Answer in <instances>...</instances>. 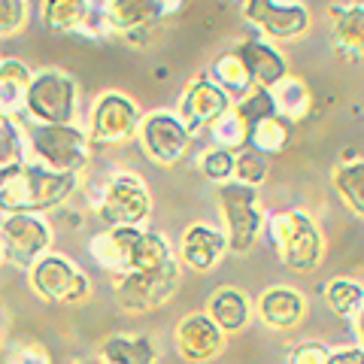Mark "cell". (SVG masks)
Masks as SVG:
<instances>
[{
  "label": "cell",
  "mask_w": 364,
  "mask_h": 364,
  "mask_svg": "<svg viewBox=\"0 0 364 364\" xmlns=\"http://www.w3.org/2000/svg\"><path fill=\"white\" fill-rule=\"evenodd\" d=\"M76 191V176L58 173L43 164H21L9 176L0 179V213H33L40 215L46 210H55L70 200Z\"/></svg>",
  "instance_id": "obj_1"
},
{
  "label": "cell",
  "mask_w": 364,
  "mask_h": 364,
  "mask_svg": "<svg viewBox=\"0 0 364 364\" xmlns=\"http://www.w3.org/2000/svg\"><path fill=\"white\" fill-rule=\"evenodd\" d=\"M267 234L277 258L294 273H313L325 261V237L316 219L304 210H279L267 215Z\"/></svg>",
  "instance_id": "obj_2"
},
{
  "label": "cell",
  "mask_w": 364,
  "mask_h": 364,
  "mask_svg": "<svg viewBox=\"0 0 364 364\" xmlns=\"http://www.w3.org/2000/svg\"><path fill=\"white\" fill-rule=\"evenodd\" d=\"M28 149L37 164L76 176L91 161V136L76 124H31Z\"/></svg>",
  "instance_id": "obj_3"
},
{
  "label": "cell",
  "mask_w": 364,
  "mask_h": 364,
  "mask_svg": "<svg viewBox=\"0 0 364 364\" xmlns=\"http://www.w3.org/2000/svg\"><path fill=\"white\" fill-rule=\"evenodd\" d=\"M215 195H219V213L225 222L228 249H231L234 255L252 252L261 231H264V213H261L258 188L231 179V182H225V186H219Z\"/></svg>",
  "instance_id": "obj_4"
},
{
  "label": "cell",
  "mask_w": 364,
  "mask_h": 364,
  "mask_svg": "<svg viewBox=\"0 0 364 364\" xmlns=\"http://www.w3.org/2000/svg\"><path fill=\"white\" fill-rule=\"evenodd\" d=\"M76 107L79 85L70 73L58 67L33 73L25 97V112L33 124H76Z\"/></svg>",
  "instance_id": "obj_5"
},
{
  "label": "cell",
  "mask_w": 364,
  "mask_h": 364,
  "mask_svg": "<svg viewBox=\"0 0 364 364\" xmlns=\"http://www.w3.org/2000/svg\"><path fill=\"white\" fill-rule=\"evenodd\" d=\"M143 109L134 97L122 95V91H104L88 112V136L91 143L119 146L128 143L140 131Z\"/></svg>",
  "instance_id": "obj_6"
},
{
  "label": "cell",
  "mask_w": 364,
  "mask_h": 364,
  "mask_svg": "<svg viewBox=\"0 0 364 364\" xmlns=\"http://www.w3.org/2000/svg\"><path fill=\"white\" fill-rule=\"evenodd\" d=\"M152 213L149 188L136 173H116L109 176L104 198L97 203V215L107 228H143Z\"/></svg>",
  "instance_id": "obj_7"
},
{
  "label": "cell",
  "mask_w": 364,
  "mask_h": 364,
  "mask_svg": "<svg viewBox=\"0 0 364 364\" xmlns=\"http://www.w3.org/2000/svg\"><path fill=\"white\" fill-rule=\"evenodd\" d=\"M31 286L49 304H64V306H76L88 298L91 282L82 270L67 255L49 252L43 255L37 264L31 267Z\"/></svg>",
  "instance_id": "obj_8"
},
{
  "label": "cell",
  "mask_w": 364,
  "mask_h": 364,
  "mask_svg": "<svg viewBox=\"0 0 364 364\" xmlns=\"http://www.w3.org/2000/svg\"><path fill=\"white\" fill-rule=\"evenodd\" d=\"M179 286V264L158 267V270H131L122 273L116 282V298L122 304V310L128 313H146L155 306H164Z\"/></svg>",
  "instance_id": "obj_9"
},
{
  "label": "cell",
  "mask_w": 364,
  "mask_h": 364,
  "mask_svg": "<svg viewBox=\"0 0 364 364\" xmlns=\"http://www.w3.org/2000/svg\"><path fill=\"white\" fill-rule=\"evenodd\" d=\"M136 140H140V149L146 152L149 161L170 167L188 152L191 131L176 112L155 109V112H146L143 116L140 131H136Z\"/></svg>",
  "instance_id": "obj_10"
},
{
  "label": "cell",
  "mask_w": 364,
  "mask_h": 364,
  "mask_svg": "<svg viewBox=\"0 0 364 364\" xmlns=\"http://www.w3.org/2000/svg\"><path fill=\"white\" fill-rule=\"evenodd\" d=\"M0 243H4V255L9 261L31 270L43 255H49L52 228L33 213H13L0 225Z\"/></svg>",
  "instance_id": "obj_11"
},
{
  "label": "cell",
  "mask_w": 364,
  "mask_h": 364,
  "mask_svg": "<svg viewBox=\"0 0 364 364\" xmlns=\"http://www.w3.org/2000/svg\"><path fill=\"white\" fill-rule=\"evenodd\" d=\"M243 18L270 40H294L310 31V9L298 0H243Z\"/></svg>",
  "instance_id": "obj_12"
},
{
  "label": "cell",
  "mask_w": 364,
  "mask_h": 364,
  "mask_svg": "<svg viewBox=\"0 0 364 364\" xmlns=\"http://www.w3.org/2000/svg\"><path fill=\"white\" fill-rule=\"evenodd\" d=\"M231 107H234V100L213 82L210 73H200V76H195L186 85V91H182L179 107H176V116L188 124L191 134H195L200 128L210 131V124L215 119H222Z\"/></svg>",
  "instance_id": "obj_13"
},
{
  "label": "cell",
  "mask_w": 364,
  "mask_h": 364,
  "mask_svg": "<svg viewBox=\"0 0 364 364\" xmlns=\"http://www.w3.org/2000/svg\"><path fill=\"white\" fill-rule=\"evenodd\" d=\"M100 18H104V28L134 43L140 33L152 31L167 16L161 0H104Z\"/></svg>",
  "instance_id": "obj_14"
},
{
  "label": "cell",
  "mask_w": 364,
  "mask_h": 364,
  "mask_svg": "<svg viewBox=\"0 0 364 364\" xmlns=\"http://www.w3.org/2000/svg\"><path fill=\"white\" fill-rule=\"evenodd\" d=\"M176 352L191 364L213 361L225 349V331L210 318V313H188L176 325Z\"/></svg>",
  "instance_id": "obj_15"
},
{
  "label": "cell",
  "mask_w": 364,
  "mask_h": 364,
  "mask_svg": "<svg viewBox=\"0 0 364 364\" xmlns=\"http://www.w3.org/2000/svg\"><path fill=\"white\" fill-rule=\"evenodd\" d=\"M228 252V237L222 228L207 225V222H195L186 228L179 240V255L182 264H188L198 273H210Z\"/></svg>",
  "instance_id": "obj_16"
},
{
  "label": "cell",
  "mask_w": 364,
  "mask_h": 364,
  "mask_svg": "<svg viewBox=\"0 0 364 364\" xmlns=\"http://www.w3.org/2000/svg\"><path fill=\"white\" fill-rule=\"evenodd\" d=\"M331 21L334 55L346 64H364V4H334Z\"/></svg>",
  "instance_id": "obj_17"
},
{
  "label": "cell",
  "mask_w": 364,
  "mask_h": 364,
  "mask_svg": "<svg viewBox=\"0 0 364 364\" xmlns=\"http://www.w3.org/2000/svg\"><path fill=\"white\" fill-rule=\"evenodd\" d=\"M255 310L270 331H291L306 318V298L291 286H270L261 291Z\"/></svg>",
  "instance_id": "obj_18"
},
{
  "label": "cell",
  "mask_w": 364,
  "mask_h": 364,
  "mask_svg": "<svg viewBox=\"0 0 364 364\" xmlns=\"http://www.w3.org/2000/svg\"><path fill=\"white\" fill-rule=\"evenodd\" d=\"M143 228H107L88 240V252L97 261V267L112 273H128L134 264V249Z\"/></svg>",
  "instance_id": "obj_19"
},
{
  "label": "cell",
  "mask_w": 364,
  "mask_h": 364,
  "mask_svg": "<svg viewBox=\"0 0 364 364\" xmlns=\"http://www.w3.org/2000/svg\"><path fill=\"white\" fill-rule=\"evenodd\" d=\"M234 52L243 58L252 82L261 85V88H273L289 76L286 55H282L277 46H270L264 37H249V40H243L240 46H237Z\"/></svg>",
  "instance_id": "obj_20"
},
{
  "label": "cell",
  "mask_w": 364,
  "mask_h": 364,
  "mask_svg": "<svg viewBox=\"0 0 364 364\" xmlns=\"http://www.w3.org/2000/svg\"><path fill=\"white\" fill-rule=\"evenodd\" d=\"M207 313L225 334H237V331H243L249 325V318H252V301H249V294L240 289L222 286L213 291Z\"/></svg>",
  "instance_id": "obj_21"
},
{
  "label": "cell",
  "mask_w": 364,
  "mask_h": 364,
  "mask_svg": "<svg viewBox=\"0 0 364 364\" xmlns=\"http://www.w3.org/2000/svg\"><path fill=\"white\" fill-rule=\"evenodd\" d=\"M40 18L55 33H79L91 21V0H43Z\"/></svg>",
  "instance_id": "obj_22"
},
{
  "label": "cell",
  "mask_w": 364,
  "mask_h": 364,
  "mask_svg": "<svg viewBox=\"0 0 364 364\" xmlns=\"http://www.w3.org/2000/svg\"><path fill=\"white\" fill-rule=\"evenodd\" d=\"M31 79H33V73L18 58L0 61V112H4L6 119H16V112L25 109Z\"/></svg>",
  "instance_id": "obj_23"
},
{
  "label": "cell",
  "mask_w": 364,
  "mask_h": 364,
  "mask_svg": "<svg viewBox=\"0 0 364 364\" xmlns=\"http://www.w3.org/2000/svg\"><path fill=\"white\" fill-rule=\"evenodd\" d=\"M331 182L340 200L349 207V213H355L358 219H364V158H346L331 170Z\"/></svg>",
  "instance_id": "obj_24"
},
{
  "label": "cell",
  "mask_w": 364,
  "mask_h": 364,
  "mask_svg": "<svg viewBox=\"0 0 364 364\" xmlns=\"http://www.w3.org/2000/svg\"><path fill=\"white\" fill-rule=\"evenodd\" d=\"M273 104H277V116H282L289 124L291 122H304L313 109V95L306 88L304 79L298 76H286L279 85H273Z\"/></svg>",
  "instance_id": "obj_25"
},
{
  "label": "cell",
  "mask_w": 364,
  "mask_h": 364,
  "mask_svg": "<svg viewBox=\"0 0 364 364\" xmlns=\"http://www.w3.org/2000/svg\"><path fill=\"white\" fill-rule=\"evenodd\" d=\"M210 79L215 85H219L228 97L234 100H240L249 88H252L255 82H252V76H249V70H246V64H243V58L237 52H222L219 58L213 61V67H210Z\"/></svg>",
  "instance_id": "obj_26"
},
{
  "label": "cell",
  "mask_w": 364,
  "mask_h": 364,
  "mask_svg": "<svg viewBox=\"0 0 364 364\" xmlns=\"http://www.w3.org/2000/svg\"><path fill=\"white\" fill-rule=\"evenodd\" d=\"M100 355L109 364H155L158 361V352L146 337H107L100 343Z\"/></svg>",
  "instance_id": "obj_27"
},
{
  "label": "cell",
  "mask_w": 364,
  "mask_h": 364,
  "mask_svg": "<svg viewBox=\"0 0 364 364\" xmlns=\"http://www.w3.org/2000/svg\"><path fill=\"white\" fill-rule=\"evenodd\" d=\"M28 131L16 119H0V179L28 164Z\"/></svg>",
  "instance_id": "obj_28"
},
{
  "label": "cell",
  "mask_w": 364,
  "mask_h": 364,
  "mask_svg": "<svg viewBox=\"0 0 364 364\" xmlns=\"http://www.w3.org/2000/svg\"><path fill=\"white\" fill-rule=\"evenodd\" d=\"M322 294H325L328 310L340 318H355L358 310L364 306V286L352 277H334Z\"/></svg>",
  "instance_id": "obj_29"
},
{
  "label": "cell",
  "mask_w": 364,
  "mask_h": 364,
  "mask_svg": "<svg viewBox=\"0 0 364 364\" xmlns=\"http://www.w3.org/2000/svg\"><path fill=\"white\" fill-rule=\"evenodd\" d=\"M289 136H291V124L282 119V116H270V119H261L258 124H252L249 131V146L261 155H279L282 149L289 146Z\"/></svg>",
  "instance_id": "obj_30"
},
{
  "label": "cell",
  "mask_w": 364,
  "mask_h": 364,
  "mask_svg": "<svg viewBox=\"0 0 364 364\" xmlns=\"http://www.w3.org/2000/svg\"><path fill=\"white\" fill-rule=\"evenodd\" d=\"M170 261H176V258H173V252H170L167 237L158 234V231H146V228H143L140 240H136V249H134L131 270H158V267L170 264Z\"/></svg>",
  "instance_id": "obj_31"
},
{
  "label": "cell",
  "mask_w": 364,
  "mask_h": 364,
  "mask_svg": "<svg viewBox=\"0 0 364 364\" xmlns=\"http://www.w3.org/2000/svg\"><path fill=\"white\" fill-rule=\"evenodd\" d=\"M249 124L246 119L237 112L234 107L225 112L222 119H215L210 124V136H213V146H222V149H231V152H240L249 146Z\"/></svg>",
  "instance_id": "obj_32"
},
{
  "label": "cell",
  "mask_w": 364,
  "mask_h": 364,
  "mask_svg": "<svg viewBox=\"0 0 364 364\" xmlns=\"http://www.w3.org/2000/svg\"><path fill=\"white\" fill-rule=\"evenodd\" d=\"M234 161H237V152L231 149H222V146H210L198 155V170L215 186H225V182L234 179Z\"/></svg>",
  "instance_id": "obj_33"
},
{
  "label": "cell",
  "mask_w": 364,
  "mask_h": 364,
  "mask_svg": "<svg viewBox=\"0 0 364 364\" xmlns=\"http://www.w3.org/2000/svg\"><path fill=\"white\" fill-rule=\"evenodd\" d=\"M234 109L240 112V116L246 119V124L252 128V124H258L261 119L277 116V104H273V91H270V88H261V85H252V88H249L246 95L234 104Z\"/></svg>",
  "instance_id": "obj_34"
},
{
  "label": "cell",
  "mask_w": 364,
  "mask_h": 364,
  "mask_svg": "<svg viewBox=\"0 0 364 364\" xmlns=\"http://www.w3.org/2000/svg\"><path fill=\"white\" fill-rule=\"evenodd\" d=\"M264 176H267V155L255 152L252 146H246V149L237 152V161H234V179L237 182L258 188L261 182H264Z\"/></svg>",
  "instance_id": "obj_35"
},
{
  "label": "cell",
  "mask_w": 364,
  "mask_h": 364,
  "mask_svg": "<svg viewBox=\"0 0 364 364\" xmlns=\"http://www.w3.org/2000/svg\"><path fill=\"white\" fill-rule=\"evenodd\" d=\"M28 21V0H0V37H13Z\"/></svg>",
  "instance_id": "obj_36"
},
{
  "label": "cell",
  "mask_w": 364,
  "mask_h": 364,
  "mask_svg": "<svg viewBox=\"0 0 364 364\" xmlns=\"http://www.w3.org/2000/svg\"><path fill=\"white\" fill-rule=\"evenodd\" d=\"M328 361H331V349L318 343V340H304L289 355V364H328Z\"/></svg>",
  "instance_id": "obj_37"
},
{
  "label": "cell",
  "mask_w": 364,
  "mask_h": 364,
  "mask_svg": "<svg viewBox=\"0 0 364 364\" xmlns=\"http://www.w3.org/2000/svg\"><path fill=\"white\" fill-rule=\"evenodd\" d=\"M9 364H49V355H46V349L40 343H31V340H25V343L13 352Z\"/></svg>",
  "instance_id": "obj_38"
},
{
  "label": "cell",
  "mask_w": 364,
  "mask_h": 364,
  "mask_svg": "<svg viewBox=\"0 0 364 364\" xmlns=\"http://www.w3.org/2000/svg\"><path fill=\"white\" fill-rule=\"evenodd\" d=\"M328 364H364V349L355 346H343V349H331V361Z\"/></svg>",
  "instance_id": "obj_39"
},
{
  "label": "cell",
  "mask_w": 364,
  "mask_h": 364,
  "mask_svg": "<svg viewBox=\"0 0 364 364\" xmlns=\"http://www.w3.org/2000/svg\"><path fill=\"white\" fill-rule=\"evenodd\" d=\"M352 325H355V337H358V346L364 349V306L358 310V316L352 318Z\"/></svg>",
  "instance_id": "obj_40"
},
{
  "label": "cell",
  "mask_w": 364,
  "mask_h": 364,
  "mask_svg": "<svg viewBox=\"0 0 364 364\" xmlns=\"http://www.w3.org/2000/svg\"><path fill=\"white\" fill-rule=\"evenodd\" d=\"M161 6H164V16H176L186 6V0H161Z\"/></svg>",
  "instance_id": "obj_41"
},
{
  "label": "cell",
  "mask_w": 364,
  "mask_h": 364,
  "mask_svg": "<svg viewBox=\"0 0 364 364\" xmlns=\"http://www.w3.org/2000/svg\"><path fill=\"white\" fill-rule=\"evenodd\" d=\"M0 255H4V243H0Z\"/></svg>",
  "instance_id": "obj_42"
},
{
  "label": "cell",
  "mask_w": 364,
  "mask_h": 364,
  "mask_svg": "<svg viewBox=\"0 0 364 364\" xmlns=\"http://www.w3.org/2000/svg\"><path fill=\"white\" fill-rule=\"evenodd\" d=\"M104 364H109V361H104Z\"/></svg>",
  "instance_id": "obj_43"
},
{
  "label": "cell",
  "mask_w": 364,
  "mask_h": 364,
  "mask_svg": "<svg viewBox=\"0 0 364 364\" xmlns=\"http://www.w3.org/2000/svg\"><path fill=\"white\" fill-rule=\"evenodd\" d=\"M0 61H4V58H0Z\"/></svg>",
  "instance_id": "obj_44"
},
{
  "label": "cell",
  "mask_w": 364,
  "mask_h": 364,
  "mask_svg": "<svg viewBox=\"0 0 364 364\" xmlns=\"http://www.w3.org/2000/svg\"><path fill=\"white\" fill-rule=\"evenodd\" d=\"M85 364H88V361H85Z\"/></svg>",
  "instance_id": "obj_45"
}]
</instances>
